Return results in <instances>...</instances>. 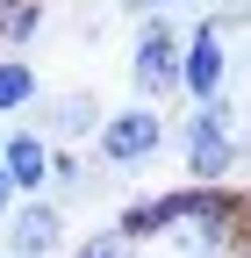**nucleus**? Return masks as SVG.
<instances>
[{"label": "nucleus", "instance_id": "obj_11", "mask_svg": "<svg viewBox=\"0 0 251 258\" xmlns=\"http://www.w3.org/2000/svg\"><path fill=\"white\" fill-rule=\"evenodd\" d=\"M36 36H43V0H8V8H0V50L22 57Z\"/></svg>", "mask_w": 251, "mask_h": 258}, {"label": "nucleus", "instance_id": "obj_6", "mask_svg": "<svg viewBox=\"0 0 251 258\" xmlns=\"http://www.w3.org/2000/svg\"><path fill=\"white\" fill-rule=\"evenodd\" d=\"M0 258H65V208L50 194H29L0 222Z\"/></svg>", "mask_w": 251, "mask_h": 258}, {"label": "nucleus", "instance_id": "obj_10", "mask_svg": "<svg viewBox=\"0 0 251 258\" xmlns=\"http://www.w3.org/2000/svg\"><path fill=\"white\" fill-rule=\"evenodd\" d=\"M172 208H179V194H144V201H130V208L115 215V230L130 237V244H137V237H165Z\"/></svg>", "mask_w": 251, "mask_h": 258}, {"label": "nucleus", "instance_id": "obj_14", "mask_svg": "<svg viewBox=\"0 0 251 258\" xmlns=\"http://www.w3.org/2000/svg\"><path fill=\"white\" fill-rule=\"evenodd\" d=\"M8 208H15V186H8V172H0V222H8Z\"/></svg>", "mask_w": 251, "mask_h": 258}, {"label": "nucleus", "instance_id": "obj_15", "mask_svg": "<svg viewBox=\"0 0 251 258\" xmlns=\"http://www.w3.org/2000/svg\"><path fill=\"white\" fill-rule=\"evenodd\" d=\"M158 8H179V0H151V15H158Z\"/></svg>", "mask_w": 251, "mask_h": 258}, {"label": "nucleus", "instance_id": "obj_7", "mask_svg": "<svg viewBox=\"0 0 251 258\" xmlns=\"http://www.w3.org/2000/svg\"><path fill=\"white\" fill-rule=\"evenodd\" d=\"M50 137L43 129H8L0 137V172H8L15 201H29V194H50Z\"/></svg>", "mask_w": 251, "mask_h": 258}, {"label": "nucleus", "instance_id": "obj_5", "mask_svg": "<svg viewBox=\"0 0 251 258\" xmlns=\"http://www.w3.org/2000/svg\"><path fill=\"white\" fill-rule=\"evenodd\" d=\"M223 86H230V43H223V22H194L179 36V93L194 108L208 101H223Z\"/></svg>", "mask_w": 251, "mask_h": 258}, {"label": "nucleus", "instance_id": "obj_3", "mask_svg": "<svg viewBox=\"0 0 251 258\" xmlns=\"http://www.w3.org/2000/svg\"><path fill=\"white\" fill-rule=\"evenodd\" d=\"M165 115L151 108V101H130V108H115V115H101V129H93V158L101 165H115V172H137V165H151V158L165 151Z\"/></svg>", "mask_w": 251, "mask_h": 258}, {"label": "nucleus", "instance_id": "obj_8", "mask_svg": "<svg viewBox=\"0 0 251 258\" xmlns=\"http://www.w3.org/2000/svg\"><path fill=\"white\" fill-rule=\"evenodd\" d=\"M101 101H93V93H50V101H43V137L57 144V151H72V144H93V129H101Z\"/></svg>", "mask_w": 251, "mask_h": 258}, {"label": "nucleus", "instance_id": "obj_1", "mask_svg": "<svg viewBox=\"0 0 251 258\" xmlns=\"http://www.w3.org/2000/svg\"><path fill=\"white\" fill-rule=\"evenodd\" d=\"M165 237H172L179 258H230L251 237V201H237L230 186H179Z\"/></svg>", "mask_w": 251, "mask_h": 258}, {"label": "nucleus", "instance_id": "obj_9", "mask_svg": "<svg viewBox=\"0 0 251 258\" xmlns=\"http://www.w3.org/2000/svg\"><path fill=\"white\" fill-rule=\"evenodd\" d=\"M36 101H43V79H36V64L0 50V115H22V108H36Z\"/></svg>", "mask_w": 251, "mask_h": 258}, {"label": "nucleus", "instance_id": "obj_13", "mask_svg": "<svg viewBox=\"0 0 251 258\" xmlns=\"http://www.w3.org/2000/svg\"><path fill=\"white\" fill-rule=\"evenodd\" d=\"M50 186H65V194L86 186V158L79 151H50Z\"/></svg>", "mask_w": 251, "mask_h": 258}, {"label": "nucleus", "instance_id": "obj_16", "mask_svg": "<svg viewBox=\"0 0 251 258\" xmlns=\"http://www.w3.org/2000/svg\"><path fill=\"white\" fill-rule=\"evenodd\" d=\"M0 8H8V0H0Z\"/></svg>", "mask_w": 251, "mask_h": 258}, {"label": "nucleus", "instance_id": "obj_4", "mask_svg": "<svg viewBox=\"0 0 251 258\" xmlns=\"http://www.w3.org/2000/svg\"><path fill=\"white\" fill-rule=\"evenodd\" d=\"M130 86H137V101H151V108H158L165 93H179V29L165 15H144L137 50H130Z\"/></svg>", "mask_w": 251, "mask_h": 258}, {"label": "nucleus", "instance_id": "obj_2", "mask_svg": "<svg viewBox=\"0 0 251 258\" xmlns=\"http://www.w3.org/2000/svg\"><path fill=\"white\" fill-rule=\"evenodd\" d=\"M179 158H186V186H223L230 172H237V115H230V101H208V108H194L179 122Z\"/></svg>", "mask_w": 251, "mask_h": 258}, {"label": "nucleus", "instance_id": "obj_12", "mask_svg": "<svg viewBox=\"0 0 251 258\" xmlns=\"http://www.w3.org/2000/svg\"><path fill=\"white\" fill-rule=\"evenodd\" d=\"M72 258H137V244L130 237H122V230H101V237H86Z\"/></svg>", "mask_w": 251, "mask_h": 258}]
</instances>
